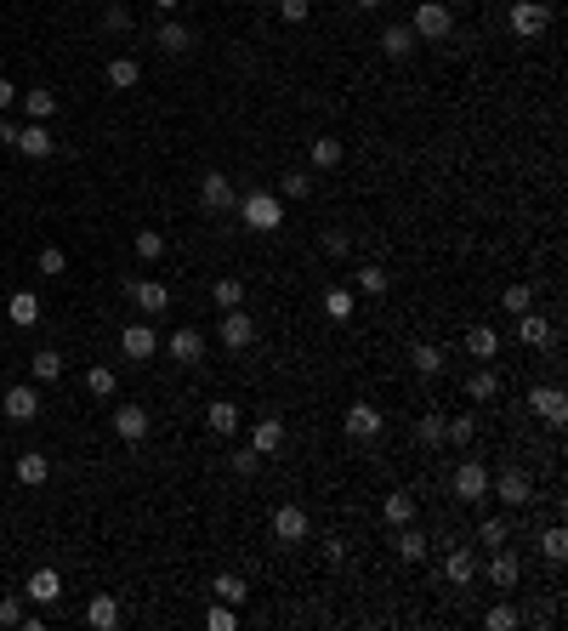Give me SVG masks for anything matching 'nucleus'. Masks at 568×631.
Listing matches in <instances>:
<instances>
[{
    "instance_id": "nucleus-20",
    "label": "nucleus",
    "mask_w": 568,
    "mask_h": 631,
    "mask_svg": "<svg viewBox=\"0 0 568 631\" xmlns=\"http://www.w3.org/2000/svg\"><path fill=\"white\" fill-rule=\"evenodd\" d=\"M517 575H523L517 552H506V546H495V552H489V586H500V592H512V586H517Z\"/></svg>"
},
{
    "instance_id": "nucleus-31",
    "label": "nucleus",
    "mask_w": 568,
    "mask_h": 631,
    "mask_svg": "<svg viewBox=\"0 0 568 631\" xmlns=\"http://www.w3.org/2000/svg\"><path fill=\"white\" fill-rule=\"evenodd\" d=\"M46 478H52V461H46V455H34V450H29V455H17V483H29V490H40Z\"/></svg>"
},
{
    "instance_id": "nucleus-59",
    "label": "nucleus",
    "mask_w": 568,
    "mask_h": 631,
    "mask_svg": "<svg viewBox=\"0 0 568 631\" xmlns=\"http://www.w3.org/2000/svg\"><path fill=\"white\" fill-rule=\"evenodd\" d=\"M12 102H17V86H12V80H0V114H6Z\"/></svg>"
},
{
    "instance_id": "nucleus-40",
    "label": "nucleus",
    "mask_w": 568,
    "mask_h": 631,
    "mask_svg": "<svg viewBox=\"0 0 568 631\" xmlns=\"http://www.w3.org/2000/svg\"><path fill=\"white\" fill-rule=\"evenodd\" d=\"M29 370H34V382H57V375H63V353L57 347H40L29 359Z\"/></svg>"
},
{
    "instance_id": "nucleus-26",
    "label": "nucleus",
    "mask_w": 568,
    "mask_h": 631,
    "mask_svg": "<svg viewBox=\"0 0 568 631\" xmlns=\"http://www.w3.org/2000/svg\"><path fill=\"white\" fill-rule=\"evenodd\" d=\"M205 427L217 432V438H234V432H239V404H227V398H217V404L205 410Z\"/></svg>"
},
{
    "instance_id": "nucleus-24",
    "label": "nucleus",
    "mask_w": 568,
    "mask_h": 631,
    "mask_svg": "<svg viewBox=\"0 0 568 631\" xmlns=\"http://www.w3.org/2000/svg\"><path fill=\"white\" fill-rule=\"evenodd\" d=\"M6 319H12L17 330H34V325H40V296H34V290H17V296L6 302Z\"/></svg>"
},
{
    "instance_id": "nucleus-2",
    "label": "nucleus",
    "mask_w": 568,
    "mask_h": 631,
    "mask_svg": "<svg viewBox=\"0 0 568 631\" xmlns=\"http://www.w3.org/2000/svg\"><path fill=\"white\" fill-rule=\"evenodd\" d=\"M409 29H415V40H449L455 34V12L444 6V0H420Z\"/></svg>"
},
{
    "instance_id": "nucleus-51",
    "label": "nucleus",
    "mask_w": 568,
    "mask_h": 631,
    "mask_svg": "<svg viewBox=\"0 0 568 631\" xmlns=\"http://www.w3.org/2000/svg\"><path fill=\"white\" fill-rule=\"evenodd\" d=\"M205 626H210V631H234V626H239V615H234V603H210V615H205Z\"/></svg>"
},
{
    "instance_id": "nucleus-46",
    "label": "nucleus",
    "mask_w": 568,
    "mask_h": 631,
    "mask_svg": "<svg viewBox=\"0 0 568 631\" xmlns=\"http://www.w3.org/2000/svg\"><path fill=\"white\" fill-rule=\"evenodd\" d=\"M137 257L142 262H159L165 257V234H159V228H142V234H137Z\"/></svg>"
},
{
    "instance_id": "nucleus-22",
    "label": "nucleus",
    "mask_w": 568,
    "mask_h": 631,
    "mask_svg": "<svg viewBox=\"0 0 568 631\" xmlns=\"http://www.w3.org/2000/svg\"><path fill=\"white\" fill-rule=\"evenodd\" d=\"M154 46H159L165 57H182L188 46H194V29H188V24H177V17H165V24H159V34H154Z\"/></svg>"
},
{
    "instance_id": "nucleus-30",
    "label": "nucleus",
    "mask_w": 568,
    "mask_h": 631,
    "mask_svg": "<svg viewBox=\"0 0 568 631\" xmlns=\"http://www.w3.org/2000/svg\"><path fill=\"white\" fill-rule=\"evenodd\" d=\"M409 364H415V375H444V347H438V342H415L409 347Z\"/></svg>"
},
{
    "instance_id": "nucleus-37",
    "label": "nucleus",
    "mask_w": 568,
    "mask_h": 631,
    "mask_svg": "<svg viewBox=\"0 0 568 631\" xmlns=\"http://www.w3.org/2000/svg\"><path fill=\"white\" fill-rule=\"evenodd\" d=\"M415 444L420 450H438V444H444V415H438V410H427V415L415 421Z\"/></svg>"
},
{
    "instance_id": "nucleus-16",
    "label": "nucleus",
    "mask_w": 568,
    "mask_h": 631,
    "mask_svg": "<svg viewBox=\"0 0 568 631\" xmlns=\"http://www.w3.org/2000/svg\"><path fill=\"white\" fill-rule=\"evenodd\" d=\"M165 353H171L177 364H199V359H205V330H194V325L171 330V342H165Z\"/></svg>"
},
{
    "instance_id": "nucleus-50",
    "label": "nucleus",
    "mask_w": 568,
    "mask_h": 631,
    "mask_svg": "<svg viewBox=\"0 0 568 631\" xmlns=\"http://www.w3.org/2000/svg\"><path fill=\"white\" fill-rule=\"evenodd\" d=\"M102 29H109V34H131V12H125L120 0H114V6H102Z\"/></svg>"
},
{
    "instance_id": "nucleus-35",
    "label": "nucleus",
    "mask_w": 568,
    "mask_h": 631,
    "mask_svg": "<svg viewBox=\"0 0 568 631\" xmlns=\"http://www.w3.org/2000/svg\"><path fill=\"white\" fill-rule=\"evenodd\" d=\"M86 626H97V631H114L120 626V603L102 592V597H91V608H86Z\"/></svg>"
},
{
    "instance_id": "nucleus-8",
    "label": "nucleus",
    "mask_w": 568,
    "mask_h": 631,
    "mask_svg": "<svg viewBox=\"0 0 568 631\" xmlns=\"http://www.w3.org/2000/svg\"><path fill=\"white\" fill-rule=\"evenodd\" d=\"M217 335H222L227 353H245L250 342H256V319H250L245 307H234V313H222V319H217Z\"/></svg>"
},
{
    "instance_id": "nucleus-41",
    "label": "nucleus",
    "mask_w": 568,
    "mask_h": 631,
    "mask_svg": "<svg viewBox=\"0 0 568 631\" xmlns=\"http://www.w3.org/2000/svg\"><path fill=\"white\" fill-rule=\"evenodd\" d=\"M210 592H217V603H234V608H239V603L250 597V586H245L239 575H217V580H210Z\"/></svg>"
},
{
    "instance_id": "nucleus-52",
    "label": "nucleus",
    "mask_w": 568,
    "mask_h": 631,
    "mask_svg": "<svg viewBox=\"0 0 568 631\" xmlns=\"http://www.w3.org/2000/svg\"><path fill=\"white\" fill-rule=\"evenodd\" d=\"M307 12H313V0H279V17H284V24H307Z\"/></svg>"
},
{
    "instance_id": "nucleus-57",
    "label": "nucleus",
    "mask_w": 568,
    "mask_h": 631,
    "mask_svg": "<svg viewBox=\"0 0 568 631\" xmlns=\"http://www.w3.org/2000/svg\"><path fill=\"white\" fill-rule=\"evenodd\" d=\"M324 558L335 563V569H342V563H347V540H342V535H330V540H324Z\"/></svg>"
},
{
    "instance_id": "nucleus-48",
    "label": "nucleus",
    "mask_w": 568,
    "mask_h": 631,
    "mask_svg": "<svg viewBox=\"0 0 568 631\" xmlns=\"http://www.w3.org/2000/svg\"><path fill=\"white\" fill-rule=\"evenodd\" d=\"M483 626H489V631H512V626H523V615H517L512 603H495L489 615H483Z\"/></svg>"
},
{
    "instance_id": "nucleus-19",
    "label": "nucleus",
    "mask_w": 568,
    "mask_h": 631,
    "mask_svg": "<svg viewBox=\"0 0 568 631\" xmlns=\"http://www.w3.org/2000/svg\"><path fill=\"white\" fill-rule=\"evenodd\" d=\"M517 342L523 347H552L557 330H552V319H540V313L529 307V313H517Z\"/></svg>"
},
{
    "instance_id": "nucleus-34",
    "label": "nucleus",
    "mask_w": 568,
    "mask_h": 631,
    "mask_svg": "<svg viewBox=\"0 0 568 631\" xmlns=\"http://www.w3.org/2000/svg\"><path fill=\"white\" fill-rule=\"evenodd\" d=\"M17 97H24V114H29V120H52V114H57V92H46V86L17 92Z\"/></svg>"
},
{
    "instance_id": "nucleus-60",
    "label": "nucleus",
    "mask_w": 568,
    "mask_h": 631,
    "mask_svg": "<svg viewBox=\"0 0 568 631\" xmlns=\"http://www.w3.org/2000/svg\"><path fill=\"white\" fill-rule=\"evenodd\" d=\"M352 6H359V12H381V0H352Z\"/></svg>"
},
{
    "instance_id": "nucleus-25",
    "label": "nucleus",
    "mask_w": 568,
    "mask_h": 631,
    "mask_svg": "<svg viewBox=\"0 0 568 631\" xmlns=\"http://www.w3.org/2000/svg\"><path fill=\"white\" fill-rule=\"evenodd\" d=\"M307 160H313V171H335V165L347 160V149H342V137H313Z\"/></svg>"
},
{
    "instance_id": "nucleus-3",
    "label": "nucleus",
    "mask_w": 568,
    "mask_h": 631,
    "mask_svg": "<svg viewBox=\"0 0 568 631\" xmlns=\"http://www.w3.org/2000/svg\"><path fill=\"white\" fill-rule=\"evenodd\" d=\"M449 495H455V500H467V507L489 500V467H483V461H460L455 478H449Z\"/></svg>"
},
{
    "instance_id": "nucleus-11",
    "label": "nucleus",
    "mask_w": 568,
    "mask_h": 631,
    "mask_svg": "<svg viewBox=\"0 0 568 631\" xmlns=\"http://www.w3.org/2000/svg\"><path fill=\"white\" fill-rule=\"evenodd\" d=\"M149 432H154V421H149L142 404H120L114 410V438H120V444H142Z\"/></svg>"
},
{
    "instance_id": "nucleus-1",
    "label": "nucleus",
    "mask_w": 568,
    "mask_h": 631,
    "mask_svg": "<svg viewBox=\"0 0 568 631\" xmlns=\"http://www.w3.org/2000/svg\"><path fill=\"white\" fill-rule=\"evenodd\" d=\"M239 222L256 228V234H273V228H284V199L267 194V188H256V194H239Z\"/></svg>"
},
{
    "instance_id": "nucleus-21",
    "label": "nucleus",
    "mask_w": 568,
    "mask_h": 631,
    "mask_svg": "<svg viewBox=\"0 0 568 631\" xmlns=\"http://www.w3.org/2000/svg\"><path fill=\"white\" fill-rule=\"evenodd\" d=\"M467 398H472V404H495V398H500V370L495 364H477L467 375Z\"/></svg>"
},
{
    "instance_id": "nucleus-29",
    "label": "nucleus",
    "mask_w": 568,
    "mask_h": 631,
    "mask_svg": "<svg viewBox=\"0 0 568 631\" xmlns=\"http://www.w3.org/2000/svg\"><path fill=\"white\" fill-rule=\"evenodd\" d=\"M415 46H420V40H415L409 24H387V29H381V52H387V57H409Z\"/></svg>"
},
{
    "instance_id": "nucleus-49",
    "label": "nucleus",
    "mask_w": 568,
    "mask_h": 631,
    "mask_svg": "<svg viewBox=\"0 0 568 631\" xmlns=\"http://www.w3.org/2000/svg\"><path fill=\"white\" fill-rule=\"evenodd\" d=\"M307 194H313L307 171H284V177H279V199H307Z\"/></svg>"
},
{
    "instance_id": "nucleus-47",
    "label": "nucleus",
    "mask_w": 568,
    "mask_h": 631,
    "mask_svg": "<svg viewBox=\"0 0 568 631\" xmlns=\"http://www.w3.org/2000/svg\"><path fill=\"white\" fill-rule=\"evenodd\" d=\"M500 307H506L512 319H517V313H529V307H534V285H512L506 296H500Z\"/></svg>"
},
{
    "instance_id": "nucleus-23",
    "label": "nucleus",
    "mask_w": 568,
    "mask_h": 631,
    "mask_svg": "<svg viewBox=\"0 0 568 631\" xmlns=\"http://www.w3.org/2000/svg\"><path fill=\"white\" fill-rule=\"evenodd\" d=\"M467 353H472L477 364H495V353H500V330H495V325H472V330H467Z\"/></svg>"
},
{
    "instance_id": "nucleus-5",
    "label": "nucleus",
    "mask_w": 568,
    "mask_h": 631,
    "mask_svg": "<svg viewBox=\"0 0 568 631\" xmlns=\"http://www.w3.org/2000/svg\"><path fill=\"white\" fill-rule=\"evenodd\" d=\"M552 29V6L545 0H512V34L517 40H540Z\"/></svg>"
},
{
    "instance_id": "nucleus-27",
    "label": "nucleus",
    "mask_w": 568,
    "mask_h": 631,
    "mask_svg": "<svg viewBox=\"0 0 568 631\" xmlns=\"http://www.w3.org/2000/svg\"><path fill=\"white\" fill-rule=\"evenodd\" d=\"M24 597H29V603H57V597H63V575H57V569H34Z\"/></svg>"
},
{
    "instance_id": "nucleus-10",
    "label": "nucleus",
    "mask_w": 568,
    "mask_h": 631,
    "mask_svg": "<svg viewBox=\"0 0 568 631\" xmlns=\"http://www.w3.org/2000/svg\"><path fill=\"white\" fill-rule=\"evenodd\" d=\"M342 427H347V438H352V444H375V438H381V427H387V415L375 410V404H352Z\"/></svg>"
},
{
    "instance_id": "nucleus-13",
    "label": "nucleus",
    "mask_w": 568,
    "mask_h": 631,
    "mask_svg": "<svg viewBox=\"0 0 568 631\" xmlns=\"http://www.w3.org/2000/svg\"><path fill=\"white\" fill-rule=\"evenodd\" d=\"M17 154H29V160H52V154H57V137L46 131V120L17 125Z\"/></svg>"
},
{
    "instance_id": "nucleus-14",
    "label": "nucleus",
    "mask_w": 568,
    "mask_h": 631,
    "mask_svg": "<svg viewBox=\"0 0 568 631\" xmlns=\"http://www.w3.org/2000/svg\"><path fill=\"white\" fill-rule=\"evenodd\" d=\"M273 535H279L284 546H302V540L313 535V518H307V507H279V512H273Z\"/></svg>"
},
{
    "instance_id": "nucleus-45",
    "label": "nucleus",
    "mask_w": 568,
    "mask_h": 631,
    "mask_svg": "<svg viewBox=\"0 0 568 631\" xmlns=\"http://www.w3.org/2000/svg\"><path fill=\"white\" fill-rule=\"evenodd\" d=\"M477 540H483V546H489V552H495V546H506V540H512V523H506V518H483Z\"/></svg>"
},
{
    "instance_id": "nucleus-12",
    "label": "nucleus",
    "mask_w": 568,
    "mask_h": 631,
    "mask_svg": "<svg viewBox=\"0 0 568 631\" xmlns=\"http://www.w3.org/2000/svg\"><path fill=\"white\" fill-rule=\"evenodd\" d=\"M199 205L222 217V210H234V205H239V194H234V182H227L222 171H205V177H199Z\"/></svg>"
},
{
    "instance_id": "nucleus-18",
    "label": "nucleus",
    "mask_w": 568,
    "mask_h": 631,
    "mask_svg": "<svg viewBox=\"0 0 568 631\" xmlns=\"http://www.w3.org/2000/svg\"><path fill=\"white\" fill-rule=\"evenodd\" d=\"M250 450H256L262 461L279 455V450H284V421H279V415H262L256 427H250Z\"/></svg>"
},
{
    "instance_id": "nucleus-32",
    "label": "nucleus",
    "mask_w": 568,
    "mask_h": 631,
    "mask_svg": "<svg viewBox=\"0 0 568 631\" xmlns=\"http://www.w3.org/2000/svg\"><path fill=\"white\" fill-rule=\"evenodd\" d=\"M427 552H432V540L420 535L415 523H404V529H398V558H404V563H420Z\"/></svg>"
},
{
    "instance_id": "nucleus-9",
    "label": "nucleus",
    "mask_w": 568,
    "mask_h": 631,
    "mask_svg": "<svg viewBox=\"0 0 568 631\" xmlns=\"http://www.w3.org/2000/svg\"><path fill=\"white\" fill-rule=\"evenodd\" d=\"M120 353H125V359H131V364H149L154 359V353H159V335H154V325H125L120 330Z\"/></svg>"
},
{
    "instance_id": "nucleus-4",
    "label": "nucleus",
    "mask_w": 568,
    "mask_h": 631,
    "mask_svg": "<svg viewBox=\"0 0 568 631\" xmlns=\"http://www.w3.org/2000/svg\"><path fill=\"white\" fill-rule=\"evenodd\" d=\"M489 490H495V500H506L512 512H523V507H534V478L523 472V467H506L500 478H489Z\"/></svg>"
},
{
    "instance_id": "nucleus-53",
    "label": "nucleus",
    "mask_w": 568,
    "mask_h": 631,
    "mask_svg": "<svg viewBox=\"0 0 568 631\" xmlns=\"http://www.w3.org/2000/svg\"><path fill=\"white\" fill-rule=\"evenodd\" d=\"M256 467H262V455L250 450V444H245V450H234V472H239V478H250Z\"/></svg>"
},
{
    "instance_id": "nucleus-44",
    "label": "nucleus",
    "mask_w": 568,
    "mask_h": 631,
    "mask_svg": "<svg viewBox=\"0 0 568 631\" xmlns=\"http://www.w3.org/2000/svg\"><path fill=\"white\" fill-rule=\"evenodd\" d=\"M324 313H330V319H335V325H347V319H352V290H347V285H335V290H324Z\"/></svg>"
},
{
    "instance_id": "nucleus-15",
    "label": "nucleus",
    "mask_w": 568,
    "mask_h": 631,
    "mask_svg": "<svg viewBox=\"0 0 568 631\" xmlns=\"http://www.w3.org/2000/svg\"><path fill=\"white\" fill-rule=\"evenodd\" d=\"M529 410L545 421V427H563V421H568V398H563V387H534L529 393Z\"/></svg>"
},
{
    "instance_id": "nucleus-55",
    "label": "nucleus",
    "mask_w": 568,
    "mask_h": 631,
    "mask_svg": "<svg viewBox=\"0 0 568 631\" xmlns=\"http://www.w3.org/2000/svg\"><path fill=\"white\" fill-rule=\"evenodd\" d=\"M324 250H330V257H347V250H352V239L342 234V228H330V234H324Z\"/></svg>"
},
{
    "instance_id": "nucleus-36",
    "label": "nucleus",
    "mask_w": 568,
    "mask_h": 631,
    "mask_svg": "<svg viewBox=\"0 0 568 631\" xmlns=\"http://www.w3.org/2000/svg\"><path fill=\"white\" fill-rule=\"evenodd\" d=\"M137 80H142V63H137V57H114V63H109V86H114V92H131Z\"/></svg>"
},
{
    "instance_id": "nucleus-33",
    "label": "nucleus",
    "mask_w": 568,
    "mask_h": 631,
    "mask_svg": "<svg viewBox=\"0 0 568 631\" xmlns=\"http://www.w3.org/2000/svg\"><path fill=\"white\" fill-rule=\"evenodd\" d=\"M381 518L392 523V529H404V523H415V500H409L404 490H392V495L381 500Z\"/></svg>"
},
{
    "instance_id": "nucleus-6",
    "label": "nucleus",
    "mask_w": 568,
    "mask_h": 631,
    "mask_svg": "<svg viewBox=\"0 0 568 631\" xmlns=\"http://www.w3.org/2000/svg\"><path fill=\"white\" fill-rule=\"evenodd\" d=\"M0 410H6V421H17V427H29V421H40V393H34V382H17V387H6V398H0Z\"/></svg>"
},
{
    "instance_id": "nucleus-42",
    "label": "nucleus",
    "mask_w": 568,
    "mask_h": 631,
    "mask_svg": "<svg viewBox=\"0 0 568 631\" xmlns=\"http://www.w3.org/2000/svg\"><path fill=\"white\" fill-rule=\"evenodd\" d=\"M114 387H120V375H114L109 364H91V370H86V393H91V398H114Z\"/></svg>"
},
{
    "instance_id": "nucleus-61",
    "label": "nucleus",
    "mask_w": 568,
    "mask_h": 631,
    "mask_svg": "<svg viewBox=\"0 0 568 631\" xmlns=\"http://www.w3.org/2000/svg\"><path fill=\"white\" fill-rule=\"evenodd\" d=\"M154 6H159V12H177V6H182V0H154Z\"/></svg>"
},
{
    "instance_id": "nucleus-17",
    "label": "nucleus",
    "mask_w": 568,
    "mask_h": 631,
    "mask_svg": "<svg viewBox=\"0 0 568 631\" xmlns=\"http://www.w3.org/2000/svg\"><path fill=\"white\" fill-rule=\"evenodd\" d=\"M444 580L449 586H472L477 580V552H472V546H449V552H444Z\"/></svg>"
},
{
    "instance_id": "nucleus-7",
    "label": "nucleus",
    "mask_w": 568,
    "mask_h": 631,
    "mask_svg": "<svg viewBox=\"0 0 568 631\" xmlns=\"http://www.w3.org/2000/svg\"><path fill=\"white\" fill-rule=\"evenodd\" d=\"M120 290H125V296H131L142 313H149V319H159V313L171 307V285H159V279H125Z\"/></svg>"
},
{
    "instance_id": "nucleus-28",
    "label": "nucleus",
    "mask_w": 568,
    "mask_h": 631,
    "mask_svg": "<svg viewBox=\"0 0 568 631\" xmlns=\"http://www.w3.org/2000/svg\"><path fill=\"white\" fill-rule=\"evenodd\" d=\"M352 285H359L364 296H387V290H392V273H387L381 262H364L359 273H352Z\"/></svg>"
},
{
    "instance_id": "nucleus-43",
    "label": "nucleus",
    "mask_w": 568,
    "mask_h": 631,
    "mask_svg": "<svg viewBox=\"0 0 568 631\" xmlns=\"http://www.w3.org/2000/svg\"><path fill=\"white\" fill-rule=\"evenodd\" d=\"M477 438V415H455V421H444V444H460L467 450Z\"/></svg>"
},
{
    "instance_id": "nucleus-58",
    "label": "nucleus",
    "mask_w": 568,
    "mask_h": 631,
    "mask_svg": "<svg viewBox=\"0 0 568 631\" xmlns=\"http://www.w3.org/2000/svg\"><path fill=\"white\" fill-rule=\"evenodd\" d=\"M0 149H17V125L12 120H0Z\"/></svg>"
},
{
    "instance_id": "nucleus-39",
    "label": "nucleus",
    "mask_w": 568,
    "mask_h": 631,
    "mask_svg": "<svg viewBox=\"0 0 568 631\" xmlns=\"http://www.w3.org/2000/svg\"><path fill=\"white\" fill-rule=\"evenodd\" d=\"M210 302H217V313H234L245 302V285L239 279H217V285H210Z\"/></svg>"
},
{
    "instance_id": "nucleus-38",
    "label": "nucleus",
    "mask_w": 568,
    "mask_h": 631,
    "mask_svg": "<svg viewBox=\"0 0 568 631\" xmlns=\"http://www.w3.org/2000/svg\"><path fill=\"white\" fill-rule=\"evenodd\" d=\"M540 558L545 563H568V529H563V523H552V529L540 535Z\"/></svg>"
},
{
    "instance_id": "nucleus-54",
    "label": "nucleus",
    "mask_w": 568,
    "mask_h": 631,
    "mask_svg": "<svg viewBox=\"0 0 568 631\" xmlns=\"http://www.w3.org/2000/svg\"><path fill=\"white\" fill-rule=\"evenodd\" d=\"M63 267H69V257H63L57 245H46V250H40V273H63Z\"/></svg>"
},
{
    "instance_id": "nucleus-56",
    "label": "nucleus",
    "mask_w": 568,
    "mask_h": 631,
    "mask_svg": "<svg viewBox=\"0 0 568 631\" xmlns=\"http://www.w3.org/2000/svg\"><path fill=\"white\" fill-rule=\"evenodd\" d=\"M17 620H24V603H17V597H0V626H17Z\"/></svg>"
}]
</instances>
